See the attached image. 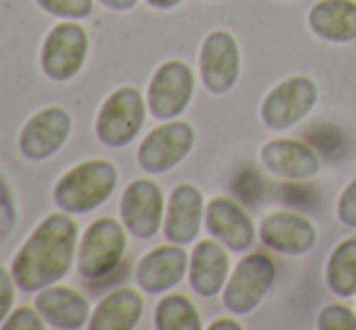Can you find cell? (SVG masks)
Masks as SVG:
<instances>
[{
	"instance_id": "29",
	"label": "cell",
	"mask_w": 356,
	"mask_h": 330,
	"mask_svg": "<svg viewBox=\"0 0 356 330\" xmlns=\"http://www.w3.org/2000/svg\"><path fill=\"white\" fill-rule=\"evenodd\" d=\"M339 217L347 223H356V182L349 184L347 192L342 194V202H339Z\"/></svg>"
},
{
	"instance_id": "20",
	"label": "cell",
	"mask_w": 356,
	"mask_h": 330,
	"mask_svg": "<svg viewBox=\"0 0 356 330\" xmlns=\"http://www.w3.org/2000/svg\"><path fill=\"white\" fill-rule=\"evenodd\" d=\"M310 22L323 37L347 42L356 37V3L352 0H325L315 5Z\"/></svg>"
},
{
	"instance_id": "31",
	"label": "cell",
	"mask_w": 356,
	"mask_h": 330,
	"mask_svg": "<svg viewBox=\"0 0 356 330\" xmlns=\"http://www.w3.org/2000/svg\"><path fill=\"white\" fill-rule=\"evenodd\" d=\"M150 5H155V8H172V5H177L179 0H148Z\"/></svg>"
},
{
	"instance_id": "6",
	"label": "cell",
	"mask_w": 356,
	"mask_h": 330,
	"mask_svg": "<svg viewBox=\"0 0 356 330\" xmlns=\"http://www.w3.org/2000/svg\"><path fill=\"white\" fill-rule=\"evenodd\" d=\"M71 114L63 107H47L37 112L19 134V151L29 161H44L61 151L71 134Z\"/></svg>"
},
{
	"instance_id": "30",
	"label": "cell",
	"mask_w": 356,
	"mask_h": 330,
	"mask_svg": "<svg viewBox=\"0 0 356 330\" xmlns=\"http://www.w3.org/2000/svg\"><path fill=\"white\" fill-rule=\"evenodd\" d=\"M99 3L109 10H129V8H134L138 0H99Z\"/></svg>"
},
{
	"instance_id": "27",
	"label": "cell",
	"mask_w": 356,
	"mask_h": 330,
	"mask_svg": "<svg viewBox=\"0 0 356 330\" xmlns=\"http://www.w3.org/2000/svg\"><path fill=\"white\" fill-rule=\"evenodd\" d=\"M15 277L5 267H0V326L5 323V318L13 313L15 304Z\"/></svg>"
},
{
	"instance_id": "5",
	"label": "cell",
	"mask_w": 356,
	"mask_h": 330,
	"mask_svg": "<svg viewBox=\"0 0 356 330\" xmlns=\"http://www.w3.org/2000/svg\"><path fill=\"white\" fill-rule=\"evenodd\" d=\"M85 56H88V32L75 22H63L44 39L42 68L51 81H68L83 68Z\"/></svg>"
},
{
	"instance_id": "16",
	"label": "cell",
	"mask_w": 356,
	"mask_h": 330,
	"mask_svg": "<svg viewBox=\"0 0 356 330\" xmlns=\"http://www.w3.org/2000/svg\"><path fill=\"white\" fill-rule=\"evenodd\" d=\"M202 226V194L192 184H182L172 192L165 219V236L172 243H189Z\"/></svg>"
},
{
	"instance_id": "13",
	"label": "cell",
	"mask_w": 356,
	"mask_h": 330,
	"mask_svg": "<svg viewBox=\"0 0 356 330\" xmlns=\"http://www.w3.org/2000/svg\"><path fill=\"white\" fill-rule=\"evenodd\" d=\"M240 56L233 37L225 32H213L202 49V78L209 90L223 93L238 78Z\"/></svg>"
},
{
	"instance_id": "18",
	"label": "cell",
	"mask_w": 356,
	"mask_h": 330,
	"mask_svg": "<svg viewBox=\"0 0 356 330\" xmlns=\"http://www.w3.org/2000/svg\"><path fill=\"white\" fill-rule=\"evenodd\" d=\"M262 238L272 248L286 250V253H303L313 246L315 228L296 214H274L264 221Z\"/></svg>"
},
{
	"instance_id": "22",
	"label": "cell",
	"mask_w": 356,
	"mask_h": 330,
	"mask_svg": "<svg viewBox=\"0 0 356 330\" xmlns=\"http://www.w3.org/2000/svg\"><path fill=\"white\" fill-rule=\"evenodd\" d=\"M155 326L163 330H197L202 328L197 308L189 304V299L184 297H165L158 304V311H155Z\"/></svg>"
},
{
	"instance_id": "3",
	"label": "cell",
	"mask_w": 356,
	"mask_h": 330,
	"mask_svg": "<svg viewBox=\"0 0 356 330\" xmlns=\"http://www.w3.org/2000/svg\"><path fill=\"white\" fill-rule=\"evenodd\" d=\"M127 250V231L119 221L104 217L85 228L78 246V269L85 279H104L117 269Z\"/></svg>"
},
{
	"instance_id": "32",
	"label": "cell",
	"mask_w": 356,
	"mask_h": 330,
	"mask_svg": "<svg viewBox=\"0 0 356 330\" xmlns=\"http://www.w3.org/2000/svg\"><path fill=\"white\" fill-rule=\"evenodd\" d=\"M211 328L218 330V328H240V326H238V323H230V321H218V323H213Z\"/></svg>"
},
{
	"instance_id": "15",
	"label": "cell",
	"mask_w": 356,
	"mask_h": 330,
	"mask_svg": "<svg viewBox=\"0 0 356 330\" xmlns=\"http://www.w3.org/2000/svg\"><path fill=\"white\" fill-rule=\"evenodd\" d=\"M143 313V299L136 289H114L90 313V328L95 330H129Z\"/></svg>"
},
{
	"instance_id": "8",
	"label": "cell",
	"mask_w": 356,
	"mask_h": 330,
	"mask_svg": "<svg viewBox=\"0 0 356 330\" xmlns=\"http://www.w3.org/2000/svg\"><path fill=\"white\" fill-rule=\"evenodd\" d=\"M194 76L182 61H168L155 71L148 88V107L158 119H170L187 107Z\"/></svg>"
},
{
	"instance_id": "23",
	"label": "cell",
	"mask_w": 356,
	"mask_h": 330,
	"mask_svg": "<svg viewBox=\"0 0 356 330\" xmlns=\"http://www.w3.org/2000/svg\"><path fill=\"white\" fill-rule=\"evenodd\" d=\"M330 284L334 292L352 294L356 289V238L344 241L330 260Z\"/></svg>"
},
{
	"instance_id": "19",
	"label": "cell",
	"mask_w": 356,
	"mask_h": 330,
	"mask_svg": "<svg viewBox=\"0 0 356 330\" xmlns=\"http://www.w3.org/2000/svg\"><path fill=\"white\" fill-rule=\"evenodd\" d=\"M228 255L216 241H202L192 255V287L204 297H211L225 282Z\"/></svg>"
},
{
	"instance_id": "26",
	"label": "cell",
	"mask_w": 356,
	"mask_h": 330,
	"mask_svg": "<svg viewBox=\"0 0 356 330\" xmlns=\"http://www.w3.org/2000/svg\"><path fill=\"white\" fill-rule=\"evenodd\" d=\"M320 326L327 328V330H332V328L334 330H339V328L352 330V328H356V318L347 306H327L323 311V316H320Z\"/></svg>"
},
{
	"instance_id": "4",
	"label": "cell",
	"mask_w": 356,
	"mask_h": 330,
	"mask_svg": "<svg viewBox=\"0 0 356 330\" xmlns=\"http://www.w3.org/2000/svg\"><path fill=\"white\" fill-rule=\"evenodd\" d=\"M145 102L136 88H119L97 112V136L107 146H127L143 127Z\"/></svg>"
},
{
	"instance_id": "2",
	"label": "cell",
	"mask_w": 356,
	"mask_h": 330,
	"mask_svg": "<svg viewBox=\"0 0 356 330\" xmlns=\"http://www.w3.org/2000/svg\"><path fill=\"white\" fill-rule=\"evenodd\" d=\"M117 187V168L109 161H83L68 170L54 189L56 204L68 214L97 209Z\"/></svg>"
},
{
	"instance_id": "11",
	"label": "cell",
	"mask_w": 356,
	"mask_h": 330,
	"mask_svg": "<svg viewBox=\"0 0 356 330\" xmlns=\"http://www.w3.org/2000/svg\"><path fill=\"white\" fill-rule=\"evenodd\" d=\"M37 311L54 328H83L90 323V304L78 289L51 284L37 297Z\"/></svg>"
},
{
	"instance_id": "7",
	"label": "cell",
	"mask_w": 356,
	"mask_h": 330,
	"mask_svg": "<svg viewBox=\"0 0 356 330\" xmlns=\"http://www.w3.org/2000/svg\"><path fill=\"white\" fill-rule=\"evenodd\" d=\"M194 132L184 122H170L153 129L138 148V163L148 173H163L177 165L189 153Z\"/></svg>"
},
{
	"instance_id": "25",
	"label": "cell",
	"mask_w": 356,
	"mask_h": 330,
	"mask_svg": "<svg viewBox=\"0 0 356 330\" xmlns=\"http://www.w3.org/2000/svg\"><path fill=\"white\" fill-rule=\"evenodd\" d=\"M49 323L44 321V316L37 311V308H29V306H19V308H15L13 313L8 316V321L3 323V328H8V330H17V328H29V330H42V328H47Z\"/></svg>"
},
{
	"instance_id": "12",
	"label": "cell",
	"mask_w": 356,
	"mask_h": 330,
	"mask_svg": "<svg viewBox=\"0 0 356 330\" xmlns=\"http://www.w3.org/2000/svg\"><path fill=\"white\" fill-rule=\"evenodd\" d=\"M315 85L308 78H291L279 85L264 102V119L269 127H291L313 107Z\"/></svg>"
},
{
	"instance_id": "21",
	"label": "cell",
	"mask_w": 356,
	"mask_h": 330,
	"mask_svg": "<svg viewBox=\"0 0 356 330\" xmlns=\"http://www.w3.org/2000/svg\"><path fill=\"white\" fill-rule=\"evenodd\" d=\"M264 161L269 163L272 170L289 175V178H308V175H313L318 170L315 153L305 143L289 141V139L269 143L264 148Z\"/></svg>"
},
{
	"instance_id": "10",
	"label": "cell",
	"mask_w": 356,
	"mask_h": 330,
	"mask_svg": "<svg viewBox=\"0 0 356 330\" xmlns=\"http://www.w3.org/2000/svg\"><path fill=\"white\" fill-rule=\"evenodd\" d=\"M274 279V265L264 255H250L238 265L228 289H225V306L233 311H250Z\"/></svg>"
},
{
	"instance_id": "17",
	"label": "cell",
	"mask_w": 356,
	"mask_h": 330,
	"mask_svg": "<svg viewBox=\"0 0 356 330\" xmlns=\"http://www.w3.org/2000/svg\"><path fill=\"white\" fill-rule=\"evenodd\" d=\"M207 221H209V231L235 250L248 248L254 238L250 219L245 217L243 209L235 202H230V199H213L211 207H209Z\"/></svg>"
},
{
	"instance_id": "14",
	"label": "cell",
	"mask_w": 356,
	"mask_h": 330,
	"mask_svg": "<svg viewBox=\"0 0 356 330\" xmlns=\"http://www.w3.org/2000/svg\"><path fill=\"white\" fill-rule=\"evenodd\" d=\"M187 269V253L179 246H160L143 255L136 267V282L145 292H165L182 279Z\"/></svg>"
},
{
	"instance_id": "28",
	"label": "cell",
	"mask_w": 356,
	"mask_h": 330,
	"mask_svg": "<svg viewBox=\"0 0 356 330\" xmlns=\"http://www.w3.org/2000/svg\"><path fill=\"white\" fill-rule=\"evenodd\" d=\"M235 189H238V194H243L245 199H254V197H259V189H262V180H259V175H254V173H250V170H245V173L238 178V182H235Z\"/></svg>"
},
{
	"instance_id": "1",
	"label": "cell",
	"mask_w": 356,
	"mask_h": 330,
	"mask_svg": "<svg viewBox=\"0 0 356 330\" xmlns=\"http://www.w3.org/2000/svg\"><path fill=\"white\" fill-rule=\"evenodd\" d=\"M78 226L66 214H49L15 255L13 277L24 292H42L66 277L78 248Z\"/></svg>"
},
{
	"instance_id": "9",
	"label": "cell",
	"mask_w": 356,
	"mask_h": 330,
	"mask_svg": "<svg viewBox=\"0 0 356 330\" xmlns=\"http://www.w3.org/2000/svg\"><path fill=\"white\" fill-rule=\"evenodd\" d=\"M122 219L136 238H150L163 221V192L150 180H136L124 189Z\"/></svg>"
},
{
	"instance_id": "24",
	"label": "cell",
	"mask_w": 356,
	"mask_h": 330,
	"mask_svg": "<svg viewBox=\"0 0 356 330\" xmlns=\"http://www.w3.org/2000/svg\"><path fill=\"white\" fill-rule=\"evenodd\" d=\"M47 13L66 19H80L92 13V0H37Z\"/></svg>"
}]
</instances>
